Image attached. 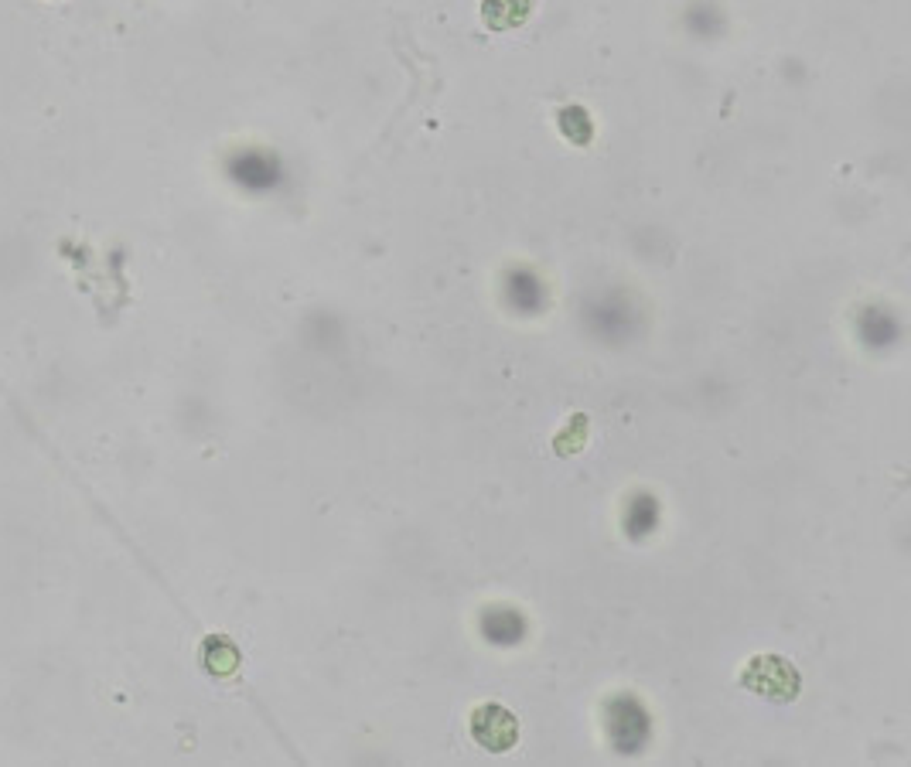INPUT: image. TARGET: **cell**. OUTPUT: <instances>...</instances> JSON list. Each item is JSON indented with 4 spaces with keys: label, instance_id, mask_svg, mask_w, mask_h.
<instances>
[{
    "label": "cell",
    "instance_id": "cell-1",
    "mask_svg": "<svg viewBox=\"0 0 911 767\" xmlns=\"http://www.w3.org/2000/svg\"><path fill=\"white\" fill-rule=\"evenodd\" d=\"M482 713H485L492 723L485 727V723H478V720H475L478 740H482V744H488L492 750L509 747V744H512V737H516V723H512V716L505 713L502 706H482Z\"/></svg>",
    "mask_w": 911,
    "mask_h": 767
}]
</instances>
